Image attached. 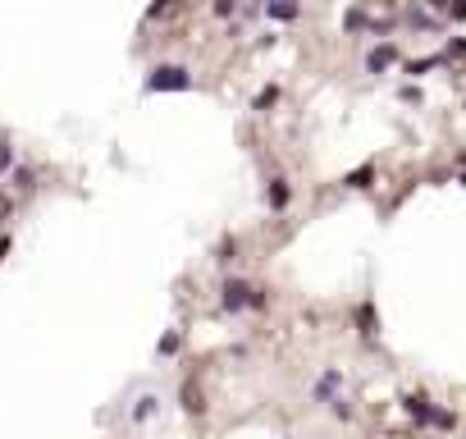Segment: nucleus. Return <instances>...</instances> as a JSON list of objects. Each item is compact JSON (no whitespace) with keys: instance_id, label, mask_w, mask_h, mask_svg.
<instances>
[{"instance_id":"nucleus-7","label":"nucleus","mask_w":466,"mask_h":439,"mask_svg":"<svg viewBox=\"0 0 466 439\" xmlns=\"http://www.w3.org/2000/svg\"><path fill=\"white\" fill-rule=\"evenodd\" d=\"M347 183H352V188H366V183H370V169H357V174L347 179Z\"/></svg>"},{"instance_id":"nucleus-6","label":"nucleus","mask_w":466,"mask_h":439,"mask_svg":"<svg viewBox=\"0 0 466 439\" xmlns=\"http://www.w3.org/2000/svg\"><path fill=\"white\" fill-rule=\"evenodd\" d=\"M270 201H274V206H283V201H288V188H283V183H274V192H270Z\"/></svg>"},{"instance_id":"nucleus-1","label":"nucleus","mask_w":466,"mask_h":439,"mask_svg":"<svg viewBox=\"0 0 466 439\" xmlns=\"http://www.w3.org/2000/svg\"><path fill=\"white\" fill-rule=\"evenodd\" d=\"M188 88H192V74L183 65H160L147 78V92H188Z\"/></svg>"},{"instance_id":"nucleus-4","label":"nucleus","mask_w":466,"mask_h":439,"mask_svg":"<svg viewBox=\"0 0 466 439\" xmlns=\"http://www.w3.org/2000/svg\"><path fill=\"white\" fill-rule=\"evenodd\" d=\"M393 46H380V51H370V69H384V65H393Z\"/></svg>"},{"instance_id":"nucleus-8","label":"nucleus","mask_w":466,"mask_h":439,"mask_svg":"<svg viewBox=\"0 0 466 439\" xmlns=\"http://www.w3.org/2000/svg\"><path fill=\"white\" fill-rule=\"evenodd\" d=\"M10 165H14V151H10L5 142H0V169H10Z\"/></svg>"},{"instance_id":"nucleus-3","label":"nucleus","mask_w":466,"mask_h":439,"mask_svg":"<svg viewBox=\"0 0 466 439\" xmlns=\"http://www.w3.org/2000/svg\"><path fill=\"white\" fill-rule=\"evenodd\" d=\"M407 412H412L416 421H434V407L425 403V398H407Z\"/></svg>"},{"instance_id":"nucleus-5","label":"nucleus","mask_w":466,"mask_h":439,"mask_svg":"<svg viewBox=\"0 0 466 439\" xmlns=\"http://www.w3.org/2000/svg\"><path fill=\"white\" fill-rule=\"evenodd\" d=\"M265 14H270V19H293V14H297V5H270Z\"/></svg>"},{"instance_id":"nucleus-2","label":"nucleus","mask_w":466,"mask_h":439,"mask_svg":"<svg viewBox=\"0 0 466 439\" xmlns=\"http://www.w3.org/2000/svg\"><path fill=\"white\" fill-rule=\"evenodd\" d=\"M260 302H265V297L256 293V288L251 284H238V279H228L224 284V307L228 311H242V307H260Z\"/></svg>"}]
</instances>
